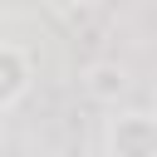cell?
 <instances>
[{"instance_id":"cell-1","label":"cell","mask_w":157,"mask_h":157,"mask_svg":"<svg viewBox=\"0 0 157 157\" xmlns=\"http://www.w3.org/2000/svg\"><path fill=\"white\" fill-rule=\"evenodd\" d=\"M113 152L118 157H157V128L147 123V118H123L118 128H113Z\"/></svg>"}]
</instances>
